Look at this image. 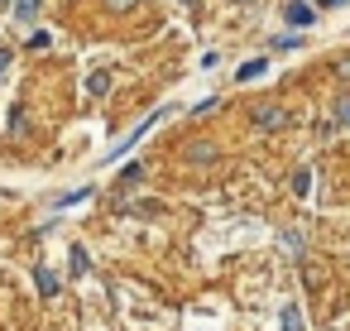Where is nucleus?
Instances as JSON below:
<instances>
[{
	"label": "nucleus",
	"instance_id": "8",
	"mask_svg": "<svg viewBox=\"0 0 350 331\" xmlns=\"http://www.w3.org/2000/svg\"><path fill=\"white\" fill-rule=\"evenodd\" d=\"M283 331H302V317H297V307H283Z\"/></svg>",
	"mask_w": 350,
	"mask_h": 331
},
{
	"label": "nucleus",
	"instance_id": "6",
	"mask_svg": "<svg viewBox=\"0 0 350 331\" xmlns=\"http://www.w3.org/2000/svg\"><path fill=\"white\" fill-rule=\"evenodd\" d=\"M34 283H39V293H44V297H53V293H58V274H49V269H34Z\"/></svg>",
	"mask_w": 350,
	"mask_h": 331
},
{
	"label": "nucleus",
	"instance_id": "12",
	"mask_svg": "<svg viewBox=\"0 0 350 331\" xmlns=\"http://www.w3.org/2000/svg\"><path fill=\"white\" fill-rule=\"evenodd\" d=\"M5 68H10V49H0V77H5Z\"/></svg>",
	"mask_w": 350,
	"mask_h": 331
},
{
	"label": "nucleus",
	"instance_id": "7",
	"mask_svg": "<svg viewBox=\"0 0 350 331\" xmlns=\"http://www.w3.org/2000/svg\"><path fill=\"white\" fill-rule=\"evenodd\" d=\"M87 269H92V254L77 245V250H72V274H87Z\"/></svg>",
	"mask_w": 350,
	"mask_h": 331
},
{
	"label": "nucleus",
	"instance_id": "16",
	"mask_svg": "<svg viewBox=\"0 0 350 331\" xmlns=\"http://www.w3.org/2000/svg\"><path fill=\"white\" fill-rule=\"evenodd\" d=\"M187 5H192V0H187Z\"/></svg>",
	"mask_w": 350,
	"mask_h": 331
},
{
	"label": "nucleus",
	"instance_id": "11",
	"mask_svg": "<svg viewBox=\"0 0 350 331\" xmlns=\"http://www.w3.org/2000/svg\"><path fill=\"white\" fill-rule=\"evenodd\" d=\"M106 5H111V10H135L139 0H106Z\"/></svg>",
	"mask_w": 350,
	"mask_h": 331
},
{
	"label": "nucleus",
	"instance_id": "1",
	"mask_svg": "<svg viewBox=\"0 0 350 331\" xmlns=\"http://www.w3.org/2000/svg\"><path fill=\"white\" fill-rule=\"evenodd\" d=\"M163 116H168L163 106H159L154 116H144V120H139V125H135V130H130V135H125V140H120V144H116L111 154H106V163H120V154H130V149H135V144H139V140H144V135H149V130H154V125L163 120Z\"/></svg>",
	"mask_w": 350,
	"mask_h": 331
},
{
	"label": "nucleus",
	"instance_id": "3",
	"mask_svg": "<svg viewBox=\"0 0 350 331\" xmlns=\"http://www.w3.org/2000/svg\"><path fill=\"white\" fill-rule=\"evenodd\" d=\"M283 15H288V25H297V29H302V25H312V20H317V10H312V5H307V0H293V5H288V10H283Z\"/></svg>",
	"mask_w": 350,
	"mask_h": 331
},
{
	"label": "nucleus",
	"instance_id": "5",
	"mask_svg": "<svg viewBox=\"0 0 350 331\" xmlns=\"http://www.w3.org/2000/svg\"><path fill=\"white\" fill-rule=\"evenodd\" d=\"M87 92H92V96H106V92H111V72H106V68H96V72L87 77Z\"/></svg>",
	"mask_w": 350,
	"mask_h": 331
},
{
	"label": "nucleus",
	"instance_id": "9",
	"mask_svg": "<svg viewBox=\"0 0 350 331\" xmlns=\"http://www.w3.org/2000/svg\"><path fill=\"white\" fill-rule=\"evenodd\" d=\"M34 10H39V0H20V5H15V20H34Z\"/></svg>",
	"mask_w": 350,
	"mask_h": 331
},
{
	"label": "nucleus",
	"instance_id": "15",
	"mask_svg": "<svg viewBox=\"0 0 350 331\" xmlns=\"http://www.w3.org/2000/svg\"><path fill=\"white\" fill-rule=\"evenodd\" d=\"M317 5H350V0H317Z\"/></svg>",
	"mask_w": 350,
	"mask_h": 331
},
{
	"label": "nucleus",
	"instance_id": "4",
	"mask_svg": "<svg viewBox=\"0 0 350 331\" xmlns=\"http://www.w3.org/2000/svg\"><path fill=\"white\" fill-rule=\"evenodd\" d=\"M264 72H269V63H264V58H250L245 68H235V82H254V77H264Z\"/></svg>",
	"mask_w": 350,
	"mask_h": 331
},
{
	"label": "nucleus",
	"instance_id": "10",
	"mask_svg": "<svg viewBox=\"0 0 350 331\" xmlns=\"http://www.w3.org/2000/svg\"><path fill=\"white\" fill-rule=\"evenodd\" d=\"M216 106H221V101H216V96H206V101H197V106H192V111H197V116H211V111H216Z\"/></svg>",
	"mask_w": 350,
	"mask_h": 331
},
{
	"label": "nucleus",
	"instance_id": "2",
	"mask_svg": "<svg viewBox=\"0 0 350 331\" xmlns=\"http://www.w3.org/2000/svg\"><path fill=\"white\" fill-rule=\"evenodd\" d=\"M254 125H259V130H283V125H288V111H278V106L264 101V106H254Z\"/></svg>",
	"mask_w": 350,
	"mask_h": 331
},
{
	"label": "nucleus",
	"instance_id": "13",
	"mask_svg": "<svg viewBox=\"0 0 350 331\" xmlns=\"http://www.w3.org/2000/svg\"><path fill=\"white\" fill-rule=\"evenodd\" d=\"M340 125H350V101H340Z\"/></svg>",
	"mask_w": 350,
	"mask_h": 331
},
{
	"label": "nucleus",
	"instance_id": "14",
	"mask_svg": "<svg viewBox=\"0 0 350 331\" xmlns=\"http://www.w3.org/2000/svg\"><path fill=\"white\" fill-rule=\"evenodd\" d=\"M340 77H345V82H350V58H345V63H340Z\"/></svg>",
	"mask_w": 350,
	"mask_h": 331
}]
</instances>
